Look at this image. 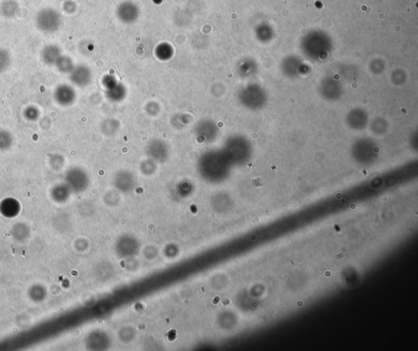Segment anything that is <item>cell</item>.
Segmentation results:
<instances>
[{
	"label": "cell",
	"mask_w": 418,
	"mask_h": 351,
	"mask_svg": "<svg viewBox=\"0 0 418 351\" xmlns=\"http://www.w3.org/2000/svg\"><path fill=\"white\" fill-rule=\"evenodd\" d=\"M117 15L120 20L124 23H132L139 16L138 6L130 1L122 3L117 10Z\"/></svg>",
	"instance_id": "obj_1"
}]
</instances>
